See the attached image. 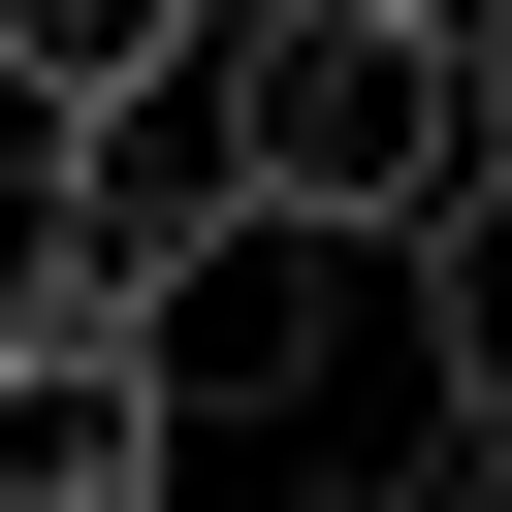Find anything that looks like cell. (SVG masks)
Returning a JSON list of instances; mask_svg holds the SVG:
<instances>
[{
  "mask_svg": "<svg viewBox=\"0 0 512 512\" xmlns=\"http://www.w3.org/2000/svg\"><path fill=\"white\" fill-rule=\"evenodd\" d=\"M384 288L448 320V448H512V128H480V192H448V224L384 256Z\"/></svg>",
  "mask_w": 512,
  "mask_h": 512,
  "instance_id": "cell-5",
  "label": "cell"
},
{
  "mask_svg": "<svg viewBox=\"0 0 512 512\" xmlns=\"http://www.w3.org/2000/svg\"><path fill=\"white\" fill-rule=\"evenodd\" d=\"M352 32H448V64H480V0H352Z\"/></svg>",
  "mask_w": 512,
  "mask_h": 512,
  "instance_id": "cell-7",
  "label": "cell"
},
{
  "mask_svg": "<svg viewBox=\"0 0 512 512\" xmlns=\"http://www.w3.org/2000/svg\"><path fill=\"white\" fill-rule=\"evenodd\" d=\"M160 64H224V0H0V128H96Z\"/></svg>",
  "mask_w": 512,
  "mask_h": 512,
  "instance_id": "cell-4",
  "label": "cell"
},
{
  "mask_svg": "<svg viewBox=\"0 0 512 512\" xmlns=\"http://www.w3.org/2000/svg\"><path fill=\"white\" fill-rule=\"evenodd\" d=\"M0 512H192V448H160L128 320H0Z\"/></svg>",
  "mask_w": 512,
  "mask_h": 512,
  "instance_id": "cell-3",
  "label": "cell"
},
{
  "mask_svg": "<svg viewBox=\"0 0 512 512\" xmlns=\"http://www.w3.org/2000/svg\"><path fill=\"white\" fill-rule=\"evenodd\" d=\"M224 192L320 224V256H416L480 192V64L448 32H352V0H224Z\"/></svg>",
  "mask_w": 512,
  "mask_h": 512,
  "instance_id": "cell-1",
  "label": "cell"
},
{
  "mask_svg": "<svg viewBox=\"0 0 512 512\" xmlns=\"http://www.w3.org/2000/svg\"><path fill=\"white\" fill-rule=\"evenodd\" d=\"M384 512H512V448H448V480H384Z\"/></svg>",
  "mask_w": 512,
  "mask_h": 512,
  "instance_id": "cell-6",
  "label": "cell"
},
{
  "mask_svg": "<svg viewBox=\"0 0 512 512\" xmlns=\"http://www.w3.org/2000/svg\"><path fill=\"white\" fill-rule=\"evenodd\" d=\"M480 128H512V0H480Z\"/></svg>",
  "mask_w": 512,
  "mask_h": 512,
  "instance_id": "cell-8",
  "label": "cell"
},
{
  "mask_svg": "<svg viewBox=\"0 0 512 512\" xmlns=\"http://www.w3.org/2000/svg\"><path fill=\"white\" fill-rule=\"evenodd\" d=\"M320 512H384V480H320Z\"/></svg>",
  "mask_w": 512,
  "mask_h": 512,
  "instance_id": "cell-9",
  "label": "cell"
},
{
  "mask_svg": "<svg viewBox=\"0 0 512 512\" xmlns=\"http://www.w3.org/2000/svg\"><path fill=\"white\" fill-rule=\"evenodd\" d=\"M384 352V256H320V224H192L160 288H128V384H160V448L192 416H320Z\"/></svg>",
  "mask_w": 512,
  "mask_h": 512,
  "instance_id": "cell-2",
  "label": "cell"
}]
</instances>
